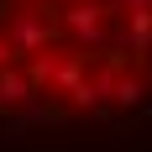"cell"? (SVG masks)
<instances>
[{"mask_svg": "<svg viewBox=\"0 0 152 152\" xmlns=\"http://www.w3.org/2000/svg\"><path fill=\"white\" fill-rule=\"evenodd\" d=\"M152 115V0H0V152H126Z\"/></svg>", "mask_w": 152, "mask_h": 152, "instance_id": "obj_1", "label": "cell"}]
</instances>
